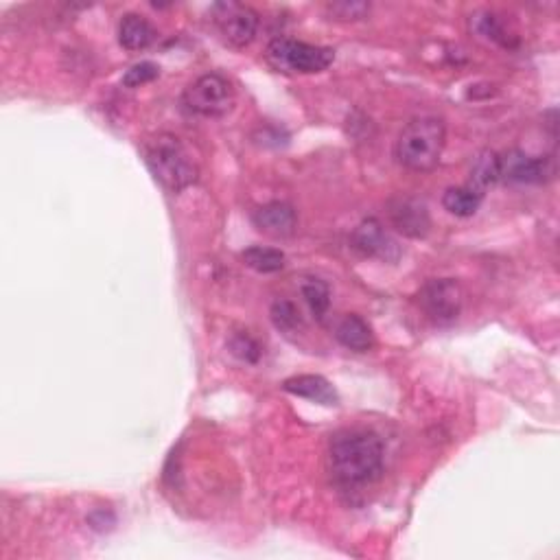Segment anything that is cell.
Here are the masks:
<instances>
[{
  "instance_id": "23",
  "label": "cell",
  "mask_w": 560,
  "mask_h": 560,
  "mask_svg": "<svg viewBox=\"0 0 560 560\" xmlns=\"http://www.w3.org/2000/svg\"><path fill=\"white\" fill-rule=\"evenodd\" d=\"M230 350L232 355H237L241 361H248V364H256L261 357V346L256 344L250 335H235L230 340Z\"/></svg>"
},
{
  "instance_id": "7",
  "label": "cell",
  "mask_w": 560,
  "mask_h": 560,
  "mask_svg": "<svg viewBox=\"0 0 560 560\" xmlns=\"http://www.w3.org/2000/svg\"><path fill=\"white\" fill-rule=\"evenodd\" d=\"M215 27L232 49H245L259 33V14L241 3H219L213 7Z\"/></svg>"
},
{
  "instance_id": "17",
  "label": "cell",
  "mask_w": 560,
  "mask_h": 560,
  "mask_svg": "<svg viewBox=\"0 0 560 560\" xmlns=\"http://www.w3.org/2000/svg\"><path fill=\"white\" fill-rule=\"evenodd\" d=\"M243 263L250 270L259 274H276L285 267V254L276 248H263V245H254L241 254Z\"/></svg>"
},
{
  "instance_id": "1",
  "label": "cell",
  "mask_w": 560,
  "mask_h": 560,
  "mask_svg": "<svg viewBox=\"0 0 560 560\" xmlns=\"http://www.w3.org/2000/svg\"><path fill=\"white\" fill-rule=\"evenodd\" d=\"M385 449L368 429H344L331 438L329 466L337 484L355 488L375 482L383 473Z\"/></svg>"
},
{
  "instance_id": "18",
  "label": "cell",
  "mask_w": 560,
  "mask_h": 560,
  "mask_svg": "<svg viewBox=\"0 0 560 560\" xmlns=\"http://www.w3.org/2000/svg\"><path fill=\"white\" fill-rule=\"evenodd\" d=\"M300 294L305 298L309 311L313 313V318L322 320L331 307V287L324 283L320 278H302L300 283Z\"/></svg>"
},
{
  "instance_id": "9",
  "label": "cell",
  "mask_w": 560,
  "mask_h": 560,
  "mask_svg": "<svg viewBox=\"0 0 560 560\" xmlns=\"http://www.w3.org/2000/svg\"><path fill=\"white\" fill-rule=\"evenodd\" d=\"M353 248L370 259H379L385 263H396L401 259V248L388 230L383 228L379 219H364L353 232Z\"/></svg>"
},
{
  "instance_id": "10",
  "label": "cell",
  "mask_w": 560,
  "mask_h": 560,
  "mask_svg": "<svg viewBox=\"0 0 560 560\" xmlns=\"http://www.w3.org/2000/svg\"><path fill=\"white\" fill-rule=\"evenodd\" d=\"M392 226L410 239H423L431 228V217L425 202L416 197H396L388 206Z\"/></svg>"
},
{
  "instance_id": "16",
  "label": "cell",
  "mask_w": 560,
  "mask_h": 560,
  "mask_svg": "<svg viewBox=\"0 0 560 560\" xmlns=\"http://www.w3.org/2000/svg\"><path fill=\"white\" fill-rule=\"evenodd\" d=\"M499 182V154L490 149L480 151L473 158V165H471V184L475 191H484L488 186H493Z\"/></svg>"
},
{
  "instance_id": "3",
  "label": "cell",
  "mask_w": 560,
  "mask_h": 560,
  "mask_svg": "<svg viewBox=\"0 0 560 560\" xmlns=\"http://www.w3.org/2000/svg\"><path fill=\"white\" fill-rule=\"evenodd\" d=\"M145 162L151 175L171 193L189 189L200 178V169L178 136H156L145 147Z\"/></svg>"
},
{
  "instance_id": "5",
  "label": "cell",
  "mask_w": 560,
  "mask_h": 560,
  "mask_svg": "<svg viewBox=\"0 0 560 560\" xmlns=\"http://www.w3.org/2000/svg\"><path fill=\"white\" fill-rule=\"evenodd\" d=\"M186 110L204 116V119H219L226 116L235 105V90L230 81L219 73H208L197 77L193 84L184 90L182 97Z\"/></svg>"
},
{
  "instance_id": "11",
  "label": "cell",
  "mask_w": 560,
  "mask_h": 560,
  "mask_svg": "<svg viewBox=\"0 0 560 560\" xmlns=\"http://www.w3.org/2000/svg\"><path fill=\"white\" fill-rule=\"evenodd\" d=\"M252 224L259 228L263 235H270L274 239H285L296 232L298 215L294 206L285 202H270L254 210Z\"/></svg>"
},
{
  "instance_id": "19",
  "label": "cell",
  "mask_w": 560,
  "mask_h": 560,
  "mask_svg": "<svg viewBox=\"0 0 560 560\" xmlns=\"http://www.w3.org/2000/svg\"><path fill=\"white\" fill-rule=\"evenodd\" d=\"M272 315V322L278 331L283 333H296L300 326H302V318H300V311L294 305V302L287 300V298H278L274 300V305L270 309Z\"/></svg>"
},
{
  "instance_id": "13",
  "label": "cell",
  "mask_w": 560,
  "mask_h": 560,
  "mask_svg": "<svg viewBox=\"0 0 560 560\" xmlns=\"http://www.w3.org/2000/svg\"><path fill=\"white\" fill-rule=\"evenodd\" d=\"M335 337L344 348L355 350V353H370L375 348V333L372 326L357 313H348L337 322Z\"/></svg>"
},
{
  "instance_id": "4",
  "label": "cell",
  "mask_w": 560,
  "mask_h": 560,
  "mask_svg": "<svg viewBox=\"0 0 560 560\" xmlns=\"http://www.w3.org/2000/svg\"><path fill=\"white\" fill-rule=\"evenodd\" d=\"M335 60L329 46H315L291 38H276L265 49V62L285 75H313L322 73Z\"/></svg>"
},
{
  "instance_id": "21",
  "label": "cell",
  "mask_w": 560,
  "mask_h": 560,
  "mask_svg": "<svg viewBox=\"0 0 560 560\" xmlns=\"http://www.w3.org/2000/svg\"><path fill=\"white\" fill-rule=\"evenodd\" d=\"M326 14L331 20L340 22H357L370 14L368 3H350V0H340V3H329L326 5Z\"/></svg>"
},
{
  "instance_id": "8",
  "label": "cell",
  "mask_w": 560,
  "mask_h": 560,
  "mask_svg": "<svg viewBox=\"0 0 560 560\" xmlns=\"http://www.w3.org/2000/svg\"><path fill=\"white\" fill-rule=\"evenodd\" d=\"M556 165L547 156H528L519 149L499 156V180L510 184H543L552 180Z\"/></svg>"
},
{
  "instance_id": "14",
  "label": "cell",
  "mask_w": 560,
  "mask_h": 560,
  "mask_svg": "<svg viewBox=\"0 0 560 560\" xmlns=\"http://www.w3.org/2000/svg\"><path fill=\"white\" fill-rule=\"evenodd\" d=\"M158 31L138 14H125L119 22V42L125 51H145L156 42Z\"/></svg>"
},
{
  "instance_id": "15",
  "label": "cell",
  "mask_w": 560,
  "mask_h": 560,
  "mask_svg": "<svg viewBox=\"0 0 560 560\" xmlns=\"http://www.w3.org/2000/svg\"><path fill=\"white\" fill-rule=\"evenodd\" d=\"M484 200V193L475 191L473 186H451V189L445 191L442 195V206H445L447 213L455 215V217H473L477 210H480Z\"/></svg>"
},
{
  "instance_id": "20",
  "label": "cell",
  "mask_w": 560,
  "mask_h": 560,
  "mask_svg": "<svg viewBox=\"0 0 560 560\" xmlns=\"http://www.w3.org/2000/svg\"><path fill=\"white\" fill-rule=\"evenodd\" d=\"M471 25H473L475 33L482 35V38L506 46V49L510 46V33L504 22H501L495 14H477Z\"/></svg>"
},
{
  "instance_id": "12",
  "label": "cell",
  "mask_w": 560,
  "mask_h": 560,
  "mask_svg": "<svg viewBox=\"0 0 560 560\" xmlns=\"http://www.w3.org/2000/svg\"><path fill=\"white\" fill-rule=\"evenodd\" d=\"M283 390L318 405H326V407L340 405V394H337V390L333 388V383L329 379H324L322 375L291 377L283 383Z\"/></svg>"
},
{
  "instance_id": "6",
  "label": "cell",
  "mask_w": 560,
  "mask_h": 560,
  "mask_svg": "<svg viewBox=\"0 0 560 560\" xmlns=\"http://www.w3.org/2000/svg\"><path fill=\"white\" fill-rule=\"evenodd\" d=\"M420 309L438 326H449L460 318L464 305V291L453 278H431L418 294Z\"/></svg>"
},
{
  "instance_id": "22",
  "label": "cell",
  "mask_w": 560,
  "mask_h": 560,
  "mask_svg": "<svg viewBox=\"0 0 560 560\" xmlns=\"http://www.w3.org/2000/svg\"><path fill=\"white\" fill-rule=\"evenodd\" d=\"M158 75H160L158 64H154V62H140V64H134L123 75V86L125 88L145 86V84H149V81H154Z\"/></svg>"
},
{
  "instance_id": "2",
  "label": "cell",
  "mask_w": 560,
  "mask_h": 560,
  "mask_svg": "<svg viewBox=\"0 0 560 560\" xmlns=\"http://www.w3.org/2000/svg\"><path fill=\"white\" fill-rule=\"evenodd\" d=\"M447 143L445 121L438 116H416L403 127L394 154L403 167L412 171H431L438 167Z\"/></svg>"
}]
</instances>
